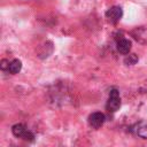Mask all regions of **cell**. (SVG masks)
Instances as JSON below:
<instances>
[{"mask_svg":"<svg viewBox=\"0 0 147 147\" xmlns=\"http://www.w3.org/2000/svg\"><path fill=\"white\" fill-rule=\"evenodd\" d=\"M106 121V116L101 111H94L88 116V124L93 129H100Z\"/></svg>","mask_w":147,"mask_h":147,"instance_id":"5b68a950","label":"cell"},{"mask_svg":"<svg viewBox=\"0 0 147 147\" xmlns=\"http://www.w3.org/2000/svg\"><path fill=\"white\" fill-rule=\"evenodd\" d=\"M116 47H117V51H118L121 54L126 55V54H129L130 51H131L132 42H131L129 39H126L124 36L121 34L119 37L116 38Z\"/></svg>","mask_w":147,"mask_h":147,"instance_id":"8992f818","label":"cell"},{"mask_svg":"<svg viewBox=\"0 0 147 147\" xmlns=\"http://www.w3.org/2000/svg\"><path fill=\"white\" fill-rule=\"evenodd\" d=\"M131 37L142 45H147V28L145 26H137L130 31Z\"/></svg>","mask_w":147,"mask_h":147,"instance_id":"3957f363","label":"cell"},{"mask_svg":"<svg viewBox=\"0 0 147 147\" xmlns=\"http://www.w3.org/2000/svg\"><path fill=\"white\" fill-rule=\"evenodd\" d=\"M22 69V62L21 60L18 59H14L10 61L9 63V67H8V72H10L11 75H15V74H18Z\"/></svg>","mask_w":147,"mask_h":147,"instance_id":"52a82bcc","label":"cell"},{"mask_svg":"<svg viewBox=\"0 0 147 147\" xmlns=\"http://www.w3.org/2000/svg\"><path fill=\"white\" fill-rule=\"evenodd\" d=\"M122 16H123V9L119 6H113V7H110L106 11L107 20L110 23H113V24H116L117 22H119V20L122 18Z\"/></svg>","mask_w":147,"mask_h":147,"instance_id":"277c9868","label":"cell"},{"mask_svg":"<svg viewBox=\"0 0 147 147\" xmlns=\"http://www.w3.org/2000/svg\"><path fill=\"white\" fill-rule=\"evenodd\" d=\"M11 132H13V134L16 138H21V139L26 140V141H33L34 140V134L24 124H22V123H18V124L13 125Z\"/></svg>","mask_w":147,"mask_h":147,"instance_id":"6da1fadb","label":"cell"},{"mask_svg":"<svg viewBox=\"0 0 147 147\" xmlns=\"http://www.w3.org/2000/svg\"><path fill=\"white\" fill-rule=\"evenodd\" d=\"M121 107V96H119V92L116 88L110 90L109 92V96H108V101L106 103V109L109 113H115Z\"/></svg>","mask_w":147,"mask_h":147,"instance_id":"7a4b0ae2","label":"cell"},{"mask_svg":"<svg viewBox=\"0 0 147 147\" xmlns=\"http://www.w3.org/2000/svg\"><path fill=\"white\" fill-rule=\"evenodd\" d=\"M137 134L142 139H147V124L139 125L137 129Z\"/></svg>","mask_w":147,"mask_h":147,"instance_id":"9c48e42d","label":"cell"},{"mask_svg":"<svg viewBox=\"0 0 147 147\" xmlns=\"http://www.w3.org/2000/svg\"><path fill=\"white\" fill-rule=\"evenodd\" d=\"M9 63H10V61H9V60H7V59H3V60H1V63H0V67H1V69H2V70H5V71H8V67H9Z\"/></svg>","mask_w":147,"mask_h":147,"instance_id":"30bf717a","label":"cell"},{"mask_svg":"<svg viewBox=\"0 0 147 147\" xmlns=\"http://www.w3.org/2000/svg\"><path fill=\"white\" fill-rule=\"evenodd\" d=\"M138 60H139V57H138L137 54L129 53V54H126V56H125V59H124V63H125L126 65H133V64H136V63L138 62Z\"/></svg>","mask_w":147,"mask_h":147,"instance_id":"ba28073f","label":"cell"}]
</instances>
